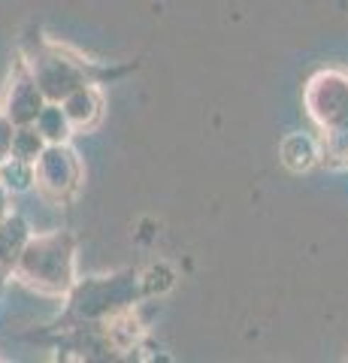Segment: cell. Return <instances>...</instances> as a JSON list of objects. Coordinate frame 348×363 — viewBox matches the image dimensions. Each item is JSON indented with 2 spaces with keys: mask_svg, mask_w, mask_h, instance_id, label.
<instances>
[{
  "mask_svg": "<svg viewBox=\"0 0 348 363\" xmlns=\"http://www.w3.org/2000/svg\"><path fill=\"white\" fill-rule=\"evenodd\" d=\"M33 185L55 203L76 197L82 185V161L70 149V143H49L33 161Z\"/></svg>",
  "mask_w": 348,
  "mask_h": 363,
  "instance_id": "cell-5",
  "label": "cell"
},
{
  "mask_svg": "<svg viewBox=\"0 0 348 363\" xmlns=\"http://www.w3.org/2000/svg\"><path fill=\"white\" fill-rule=\"evenodd\" d=\"M0 188H6L9 194H25V191H30L33 188V164L6 155L4 161H0Z\"/></svg>",
  "mask_w": 348,
  "mask_h": 363,
  "instance_id": "cell-11",
  "label": "cell"
},
{
  "mask_svg": "<svg viewBox=\"0 0 348 363\" xmlns=\"http://www.w3.org/2000/svg\"><path fill=\"white\" fill-rule=\"evenodd\" d=\"M309 118L324 133V149L333 157H348V76L324 70L309 79L303 94Z\"/></svg>",
  "mask_w": 348,
  "mask_h": 363,
  "instance_id": "cell-3",
  "label": "cell"
},
{
  "mask_svg": "<svg viewBox=\"0 0 348 363\" xmlns=\"http://www.w3.org/2000/svg\"><path fill=\"white\" fill-rule=\"evenodd\" d=\"M140 276L137 272H118V276H94L85 281H73L67 291V321L76 324H97L109 321L121 312L133 309L140 300Z\"/></svg>",
  "mask_w": 348,
  "mask_h": 363,
  "instance_id": "cell-2",
  "label": "cell"
},
{
  "mask_svg": "<svg viewBox=\"0 0 348 363\" xmlns=\"http://www.w3.org/2000/svg\"><path fill=\"white\" fill-rule=\"evenodd\" d=\"M61 109H64L67 121H70L73 133L76 130H94L97 124L103 121V94H100V88L94 82L79 85L61 100Z\"/></svg>",
  "mask_w": 348,
  "mask_h": 363,
  "instance_id": "cell-7",
  "label": "cell"
},
{
  "mask_svg": "<svg viewBox=\"0 0 348 363\" xmlns=\"http://www.w3.org/2000/svg\"><path fill=\"white\" fill-rule=\"evenodd\" d=\"M33 128L40 130V136L46 143H70V136H73V128H70V121H67L61 104H52V100L43 104L40 116L33 118Z\"/></svg>",
  "mask_w": 348,
  "mask_h": 363,
  "instance_id": "cell-10",
  "label": "cell"
},
{
  "mask_svg": "<svg viewBox=\"0 0 348 363\" xmlns=\"http://www.w3.org/2000/svg\"><path fill=\"white\" fill-rule=\"evenodd\" d=\"M46 140L40 136V130L33 128V124H18V128L13 130V145H9V155L13 157H21V161L33 164L40 157V152L46 149Z\"/></svg>",
  "mask_w": 348,
  "mask_h": 363,
  "instance_id": "cell-12",
  "label": "cell"
},
{
  "mask_svg": "<svg viewBox=\"0 0 348 363\" xmlns=\"http://www.w3.org/2000/svg\"><path fill=\"white\" fill-rule=\"evenodd\" d=\"M9 200H13V194H9L6 188H0V218L9 212Z\"/></svg>",
  "mask_w": 348,
  "mask_h": 363,
  "instance_id": "cell-14",
  "label": "cell"
},
{
  "mask_svg": "<svg viewBox=\"0 0 348 363\" xmlns=\"http://www.w3.org/2000/svg\"><path fill=\"white\" fill-rule=\"evenodd\" d=\"M25 67L33 76L37 88L43 91V97L52 100V104H61L79 85L94 82V64H88L85 58H79L76 52L64 49L58 43L46 40H37V45H30L25 52Z\"/></svg>",
  "mask_w": 348,
  "mask_h": 363,
  "instance_id": "cell-4",
  "label": "cell"
},
{
  "mask_svg": "<svg viewBox=\"0 0 348 363\" xmlns=\"http://www.w3.org/2000/svg\"><path fill=\"white\" fill-rule=\"evenodd\" d=\"M30 233H33L30 224L13 209L0 218V272L13 269L16 257L21 255V248H25V242L30 240Z\"/></svg>",
  "mask_w": 348,
  "mask_h": 363,
  "instance_id": "cell-8",
  "label": "cell"
},
{
  "mask_svg": "<svg viewBox=\"0 0 348 363\" xmlns=\"http://www.w3.org/2000/svg\"><path fill=\"white\" fill-rule=\"evenodd\" d=\"M43 104H46L43 91L37 88L33 76L28 73L25 61H18V67L13 70V76H9V82L4 88V97H0V112L18 128V124H33Z\"/></svg>",
  "mask_w": 348,
  "mask_h": 363,
  "instance_id": "cell-6",
  "label": "cell"
},
{
  "mask_svg": "<svg viewBox=\"0 0 348 363\" xmlns=\"http://www.w3.org/2000/svg\"><path fill=\"white\" fill-rule=\"evenodd\" d=\"M9 272L37 294L67 297L76 281V240L67 230L30 233Z\"/></svg>",
  "mask_w": 348,
  "mask_h": 363,
  "instance_id": "cell-1",
  "label": "cell"
},
{
  "mask_svg": "<svg viewBox=\"0 0 348 363\" xmlns=\"http://www.w3.org/2000/svg\"><path fill=\"white\" fill-rule=\"evenodd\" d=\"M13 130H16V124L9 121L4 112H0V161L9 155V145H13Z\"/></svg>",
  "mask_w": 348,
  "mask_h": 363,
  "instance_id": "cell-13",
  "label": "cell"
},
{
  "mask_svg": "<svg viewBox=\"0 0 348 363\" xmlns=\"http://www.w3.org/2000/svg\"><path fill=\"white\" fill-rule=\"evenodd\" d=\"M321 161V143L309 133H291L282 143V164L294 173H306Z\"/></svg>",
  "mask_w": 348,
  "mask_h": 363,
  "instance_id": "cell-9",
  "label": "cell"
}]
</instances>
